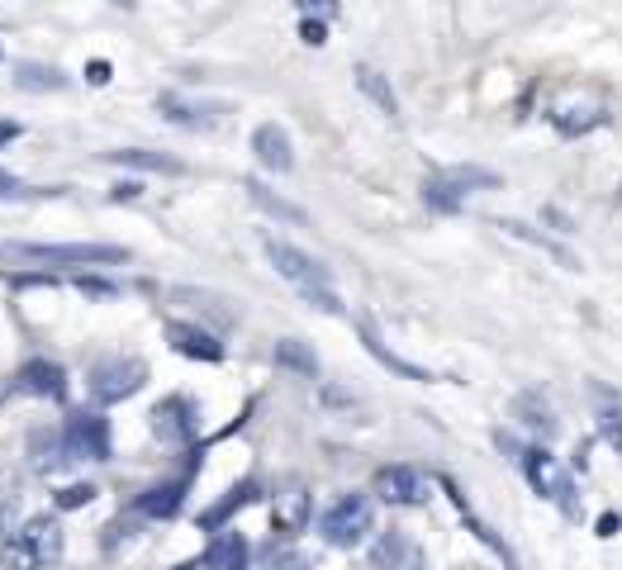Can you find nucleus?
<instances>
[{
    "instance_id": "f3484780",
    "label": "nucleus",
    "mask_w": 622,
    "mask_h": 570,
    "mask_svg": "<svg viewBox=\"0 0 622 570\" xmlns=\"http://www.w3.org/2000/svg\"><path fill=\"white\" fill-rule=\"evenodd\" d=\"M551 124L561 128L565 138H580V134H589V128H599V124H604V110H599V106H589V100H580V106H556Z\"/></svg>"
},
{
    "instance_id": "cd10ccee",
    "label": "nucleus",
    "mask_w": 622,
    "mask_h": 570,
    "mask_svg": "<svg viewBox=\"0 0 622 570\" xmlns=\"http://www.w3.org/2000/svg\"><path fill=\"white\" fill-rule=\"evenodd\" d=\"M257 570H309V561H304L300 552H290V547H271Z\"/></svg>"
},
{
    "instance_id": "c85d7f7f",
    "label": "nucleus",
    "mask_w": 622,
    "mask_h": 570,
    "mask_svg": "<svg viewBox=\"0 0 622 570\" xmlns=\"http://www.w3.org/2000/svg\"><path fill=\"white\" fill-rule=\"evenodd\" d=\"M599 433H604L608 447L622 451V413H618V409H604V413H599Z\"/></svg>"
},
{
    "instance_id": "2eb2a0df",
    "label": "nucleus",
    "mask_w": 622,
    "mask_h": 570,
    "mask_svg": "<svg viewBox=\"0 0 622 570\" xmlns=\"http://www.w3.org/2000/svg\"><path fill=\"white\" fill-rule=\"evenodd\" d=\"M248 537L238 533V528H224L210 547H204V556H200V566L204 570H248Z\"/></svg>"
},
{
    "instance_id": "c756f323",
    "label": "nucleus",
    "mask_w": 622,
    "mask_h": 570,
    "mask_svg": "<svg viewBox=\"0 0 622 570\" xmlns=\"http://www.w3.org/2000/svg\"><path fill=\"white\" fill-rule=\"evenodd\" d=\"M96 499V485H67L58 495V509H82V504Z\"/></svg>"
},
{
    "instance_id": "b1692460",
    "label": "nucleus",
    "mask_w": 622,
    "mask_h": 570,
    "mask_svg": "<svg viewBox=\"0 0 622 570\" xmlns=\"http://www.w3.org/2000/svg\"><path fill=\"white\" fill-rule=\"evenodd\" d=\"M248 196L257 200V205H262V210L266 214H276V219H285V224H304V210H300V205H290V200H281V196H271V190L266 186H257V181H248Z\"/></svg>"
},
{
    "instance_id": "2f4dec72",
    "label": "nucleus",
    "mask_w": 622,
    "mask_h": 570,
    "mask_svg": "<svg viewBox=\"0 0 622 570\" xmlns=\"http://www.w3.org/2000/svg\"><path fill=\"white\" fill-rule=\"evenodd\" d=\"M138 190H142L138 181H124V186H114V190H110V200H138Z\"/></svg>"
},
{
    "instance_id": "a878e982",
    "label": "nucleus",
    "mask_w": 622,
    "mask_h": 570,
    "mask_svg": "<svg viewBox=\"0 0 622 570\" xmlns=\"http://www.w3.org/2000/svg\"><path fill=\"white\" fill-rule=\"evenodd\" d=\"M15 86H24V90H62L67 86V76L53 72V67H20Z\"/></svg>"
},
{
    "instance_id": "7c9ffc66",
    "label": "nucleus",
    "mask_w": 622,
    "mask_h": 570,
    "mask_svg": "<svg viewBox=\"0 0 622 570\" xmlns=\"http://www.w3.org/2000/svg\"><path fill=\"white\" fill-rule=\"evenodd\" d=\"M24 196V186L10 172H0V200H20Z\"/></svg>"
},
{
    "instance_id": "ddd939ff",
    "label": "nucleus",
    "mask_w": 622,
    "mask_h": 570,
    "mask_svg": "<svg viewBox=\"0 0 622 570\" xmlns=\"http://www.w3.org/2000/svg\"><path fill=\"white\" fill-rule=\"evenodd\" d=\"M252 152H257V162H262L266 172H276V176H285V172L295 166L290 134H285L281 124H257V134H252Z\"/></svg>"
},
{
    "instance_id": "412c9836",
    "label": "nucleus",
    "mask_w": 622,
    "mask_h": 570,
    "mask_svg": "<svg viewBox=\"0 0 622 570\" xmlns=\"http://www.w3.org/2000/svg\"><path fill=\"white\" fill-rule=\"evenodd\" d=\"M423 205H427V210H437V214H457L465 205V196L451 186L447 176H427L423 181Z\"/></svg>"
},
{
    "instance_id": "9b49d317",
    "label": "nucleus",
    "mask_w": 622,
    "mask_h": 570,
    "mask_svg": "<svg viewBox=\"0 0 622 570\" xmlns=\"http://www.w3.org/2000/svg\"><path fill=\"white\" fill-rule=\"evenodd\" d=\"M15 391L62 405V399H67V371H62L58 361H43V357H38V361H24L20 375H15Z\"/></svg>"
},
{
    "instance_id": "20e7f679",
    "label": "nucleus",
    "mask_w": 622,
    "mask_h": 570,
    "mask_svg": "<svg viewBox=\"0 0 622 570\" xmlns=\"http://www.w3.org/2000/svg\"><path fill=\"white\" fill-rule=\"evenodd\" d=\"M375 528V509H371V499L366 495H347L338 499L328 513H323V523H319V533L328 547H361L366 542V533Z\"/></svg>"
},
{
    "instance_id": "f03ea898",
    "label": "nucleus",
    "mask_w": 622,
    "mask_h": 570,
    "mask_svg": "<svg viewBox=\"0 0 622 570\" xmlns=\"http://www.w3.org/2000/svg\"><path fill=\"white\" fill-rule=\"evenodd\" d=\"M62 561V523L48 513H34L0 542V566L5 570H48Z\"/></svg>"
},
{
    "instance_id": "e433bc0d",
    "label": "nucleus",
    "mask_w": 622,
    "mask_h": 570,
    "mask_svg": "<svg viewBox=\"0 0 622 570\" xmlns=\"http://www.w3.org/2000/svg\"><path fill=\"white\" fill-rule=\"evenodd\" d=\"M15 134H20L15 124H0V142H5V138H15Z\"/></svg>"
},
{
    "instance_id": "1a4fd4ad",
    "label": "nucleus",
    "mask_w": 622,
    "mask_h": 570,
    "mask_svg": "<svg viewBox=\"0 0 622 570\" xmlns=\"http://www.w3.org/2000/svg\"><path fill=\"white\" fill-rule=\"evenodd\" d=\"M375 495L385 504H395V509H413V504L433 499V485H427V475L413 471V466H381V471H375Z\"/></svg>"
},
{
    "instance_id": "a211bd4d",
    "label": "nucleus",
    "mask_w": 622,
    "mask_h": 570,
    "mask_svg": "<svg viewBox=\"0 0 622 570\" xmlns=\"http://www.w3.org/2000/svg\"><path fill=\"white\" fill-rule=\"evenodd\" d=\"M114 166H138V172H166V176H181L186 166L176 158H162V152H148V148H120V152H105Z\"/></svg>"
},
{
    "instance_id": "4468645a",
    "label": "nucleus",
    "mask_w": 622,
    "mask_h": 570,
    "mask_svg": "<svg viewBox=\"0 0 622 570\" xmlns=\"http://www.w3.org/2000/svg\"><path fill=\"white\" fill-rule=\"evenodd\" d=\"M309 513H314V504H309V490L304 481H285L276 490V533H304L309 528Z\"/></svg>"
},
{
    "instance_id": "dca6fc26",
    "label": "nucleus",
    "mask_w": 622,
    "mask_h": 570,
    "mask_svg": "<svg viewBox=\"0 0 622 570\" xmlns=\"http://www.w3.org/2000/svg\"><path fill=\"white\" fill-rule=\"evenodd\" d=\"M186 490H190V475H176V481H162V485L142 490L138 513H148V518H172V513L181 509V499H186Z\"/></svg>"
},
{
    "instance_id": "bb28decb",
    "label": "nucleus",
    "mask_w": 622,
    "mask_h": 570,
    "mask_svg": "<svg viewBox=\"0 0 622 570\" xmlns=\"http://www.w3.org/2000/svg\"><path fill=\"white\" fill-rule=\"evenodd\" d=\"M443 176L461 190V196H465L471 186H499V176H495V172H485V166H451V172H443Z\"/></svg>"
},
{
    "instance_id": "39448f33",
    "label": "nucleus",
    "mask_w": 622,
    "mask_h": 570,
    "mask_svg": "<svg viewBox=\"0 0 622 570\" xmlns=\"http://www.w3.org/2000/svg\"><path fill=\"white\" fill-rule=\"evenodd\" d=\"M142 381H148V361L138 357H110L90 371V399L96 405H120V399L138 395Z\"/></svg>"
},
{
    "instance_id": "f8f14e48",
    "label": "nucleus",
    "mask_w": 622,
    "mask_h": 570,
    "mask_svg": "<svg viewBox=\"0 0 622 570\" xmlns=\"http://www.w3.org/2000/svg\"><path fill=\"white\" fill-rule=\"evenodd\" d=\"M166 343H172L181 357H196V361H224V343H219L210 329H200V323L172 319V323H166Z\"/></svg>"
},
{
    "instance_id": "f257e3e1",
    "label": "nucleus",
    "mask_w": 622,
    "mask_h": 570,
    "mask_svg": "<svg viewBox=\"0 0 622 570\" xmlns=\"http://www.w3.org/2000/svg\"><path fill=\"white\" fill-rule=\"evenodd\" d=\"M262 248H266V257H271V267L281 271L285 281L295 285V290L304 295L314 309H323V314H343V300L333 295V285H328V267L323 262H314L304 248H295V243H285V238H262Z\"/></svg>"
},
{
    "instance_id": "6e6552de",
    "label": "nucleus",
    "mask_w": 622,
    "mask_h": 570,
    "mask_svg": "<svg viewBox=\"0 0 622 570\" xmlns=\"http://www.w3.org/2000/svg\"><path fill=\"white\" fill-rule=\"evenodd\" d=\"M148 419H152V437L166 447H190L200 437V409H196V399H186V395H166Z\"/></svg>"
},
{
    "instance_id": "4be33fe9",
    "label": "nucleus",
    "mask_w": 622,
    "mask_h": 570,
    "mask_svg": "<svg viewBox=\"0 0 622 570\" xmlns=\"http://www.w3.org/2000/svg\"><path fill=\"white\" fill-rule=\"evenodd\" d=\"M276 367L295 371V375H319V357L309 352L300 338H285V343H276Z\"/></svg>"
},
{
    "instance_id": "c9c22d12",
    "label": "nucleus",
    "mask_w": 622,
    "mask_h": 570,
    "mask_svg": "<svg viewBox=\"0 0 622 570\" xmlns=\"http://www.w3.org/2000/svg\"><path fill=\"white\" fill-rule=\"evenodd\" d=\"M304 44H323V24H304Z\"/></svg>"
},
{
    "instance_id": "f704fd0d",
    "label": "nucleus",
    "mask_w": 622,
    "mask_h": 570,
    "mask_svg": "<svg viewBox=\"0 0 622 570\" xmlns=\"http://www.w3.org/2000/svg\"><path fill=\"white\" fill-rule=\"evenodd\" d=\"M90 82H96V86L110 82V67H105V62H90Z\"/></svg>"
},
{
    "instance_id": "0eeeda50",
    "label": "nucleus",
    "mask_w": 622,
    "mask_h": 570,
    "mask_svg": "<svg viewBox=\"0 0 622 570\" xmlns=\"http://www.w3.org/2000/svg\"><path fill=\"white\" fill-rule=\"evenodd\" d=\"M523 475H527V485H533L542 499L561 504V509H575V485H570V471L561 466V457H551L547 447H527L523 451Z\"/></svg>"
},
{
    "instance_id": "72a5a7b5",
    "label": "nucleus",
    "mask_w": 622,
    "mask_h": 570,
    "mask_svg": "<svg viewBox=\"0 0 622 570\" xmlns=\"http://www.w3.org/2000/svg\"><path fill=\"white\" fill-rule=\"evenodd\" d=\"M618 528H622V518H618V513H604V518H599V537H613Z\"/></svg>"
},
{
    "instance_id": "7ed1b4c3",
    "label": "nucleus",
    "mask_w": 622,
    "mask_h": 570,
    "mask_svg": "<svg viewBox=\"0 0 622 570\" xmlns=\"http://www.w3.org/2000/svg\"><path fill=\"white\" fill-rule=\"evenodd\" d=\"M0 252L20 257V262H48V267H110L128 257L114 243H5Z\"/></svg>"
},
{
    "instance_id": "aec40b11",
    "label": "nucleus",
    "mask_w": 622,
    "mask_h": 570,
    "mask_svg": "<svg viewBox=\"0 0 622 570\" xmlns=\"http://www.w3.org/2000/svg\"><path fill=\"white\" fill-rule=\"evenodd\" d=\"M252 499H257V481H242V485H233L228 495L219 499L214 509H210V513L200 518V523H204V528H224V523H228V513H233V509H248Z\"/></svg>"
},
{
    "instance_id": "5701e85b",
    "label": "nucleus",
    "mask_w": 622,
    "mask_h": 570,
    "mask_svg": "<svg viewBox=\"0 0 622 570\" xmlns=\"http://www.w3.org/2000/svg\"><path fill=\"white\" fill-rule=\"evenodd\" d=\"M361 338H366V347H371V357H375V361H385V367H390V371H399V375H405V381H433V375H427L423 367H409L405 357H395L390 347H385L381 338H375L371 329H361Z\"/></svg>"
},
{
    "instance_id": "423d86ee",
    "label": "nucleus",
    "mask_w": 622,
    "mask_h": 570,
    "mask_svg": "<svg viewBox=\"0 0 622 570\" xmlns=\"http://www.w3.org/2000/svg\"><path fill=\"white\" fill-rule=\"evenodd\" d=\"M62 451L72 461H110V423L96 409H76L62 423Z\"/></svg>"
},
{
    "instance_id": "6ab92c4d",
    "label": "nucleus",
    "mask_w": 622,
    "mask_h": 570,
    "mask_svg": "<svg viewBox=\"0 0 622 570\" xmlns=\"http://www.w3.org/2000/svg\"><path fill=\"white\" fill-rule=\"evenodd\" d=\"M357 86H361V96H366L381 114H390V120L399 114V96H395V86L385 82V76L375 72V67H357Z\"/></svg>"
},
{
    "instance_id": "4c0bfd02",
    "label": "nucleus",
    "mask_w": 622,
    "mask_h": 570,
    "mask_svg": "<svg viewBox=\"0 0 622 570\" xmlns=\"http://www.w3.org/2000/svg\"><path fill=\"white\" fill-rule=\"evenodd\" d=\"M0 509H5V495H0Z\"/></svg>"
},
{
    "instance_id": "393cba45",
    "label": "nucleus",
    "mask_w": 622,
    "mask_h": 570,
    "mask_svg": "<svg viewBox=\"0 0 622 570\" xmlns=\"http://www.w3.org/2000/svg\"><path fill=\"white\" fill-rule=\"evenodd\" d=\"M499 228H503V233H513V238H523V243H533V248H542V252H551V257H556V262H561V267H580L575 257H570V252L561 248V243L542 238V233H533V228H527V224H518V219H503Z\"/></svg>"
},
{
    "instance_id": "473e14b6",
    "label": "nucleus",
    "mask_w": 622,
    "mask_h": 570,
    "mask_svg": "<svg viewBox=\"0 0 622 570\" xmlns=\"http://www.w3.org/2000/svg\"><path fill=\"white\" fill-rule=\"evenodd\" d=\"M76 285H82L86 295H110V285H105V281H96V276H76Z\"/></svg>"
},
{
    "instance_id": "9d476101",
    "label": "nucleus",
    "mask_w": 622,
    "mask_h": 570,
    "mask_svg": "<svg viewBox=\"0 0 622 570\" xmlns=\"http://www.w3.org/2000/svg\"><path fill=\"white\" fill-rule=\"evenodd\" d=\"M371 570H427V561H423V547L405 533V528H390V533L375 537Z\"/></svg>"
}]
</instances>
